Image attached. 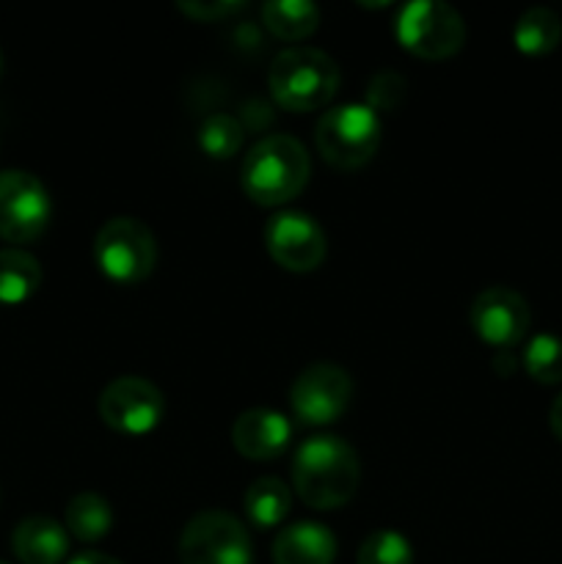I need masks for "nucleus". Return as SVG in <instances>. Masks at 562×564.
<instances>
[{
  "label": "nucleus",
  "mask_w": 562,
  "mask_h": 564,
  "mask_svg": "<svg viewBox=\"0 0 562 564\" xmlns=\"http://www.w3.org/2000/svg\"><path fill=\"white\" fill-rule=\"evenodd\" d=\"M361 485L356 449L339 435H312L292 457V490L306 507L320 512L339 510Z\"/></svg>",
  "instance_id": "nucleus-1"
},
{
  "label": "nucleus",
  "mask_w": 562,
  "mask_h": 564,
  "mask_svg": "<svg viewBox=\"0 0 562 564\" xmlns=\"http://www.w3.org/2000/svg\"><path fill=\"white\" fill-rule=\"evenodd\" d=\"M312 160L298 138L268 135L253 143L240 169V187L259 207H281L309 185Z\"/></svg>",
  "instance_id": "nucleus-2"
},
{
  "label": "nucleus",
  "mask_w": 562,
  "mask_h": 564,
  "mask_svg": "<svg viewBox=\"0 0 562 564\" xmlns=\"http://www.w3.org/2000/svg\"><path fill=\"white\" fill-rule=\"evenodd\" d=\"M342 72L328 53L317 47L281 50L268 72V88L275 105L290 113H312L325 108L339 91Z\"/></svg>",
  "instance_id": "nucleus-3"
},
{
  "label": "nucleus",
  "mask_w": 562,
  "mask_h": 564,
  "mask_svg": "<svg viewBox=\"0 0 562 564\" xmlns=\"http://www.w3.org/2000/svg\"><path fill=\"white\" fill-rule=\"evenodd\" d=\"M383 124L367 105H336L320 116L314 143L320 158L339 171L364 169L378 154Z\"/></svg>",
  "instance_id": "nucleus-4"
},
{
  "label": "nucleus",
  "mask_w": 562,
  "mask_h": 564,
  "mask_svg": "<svg viewBox=\"0 0 562 564\" xmlns=\"http://www.w3.org/2000/svg\"><path fill=\"white\" fill-rule=\"evenodd\" d=\"M94 262L114 284H141L158 264V240L143 220L116 215L105 220L94 237Z\"/></svg>",
  "instance_id": "nucleus-5"
},
{
  "label": "nucleus",
  "mask_w": 562,
  "mask_h": 564,
  "mask_svg": "<svg viewBox=\"0 0 562 564\" xmlns=\"http://www.w3.org/2000/svg\"><path fill=\"white\" fill-rule=\"evenodd\" d=\"M395 36L406 53L422 61H446L466 44V22L461 11L444 0H413L395 20Z\"/></svg>",
  "instance_id": "nucleus-6"
},
{
  "label": "nucleus",
  "mask_w": 562,
  "mask_h": 564,
  "mask_svg": "<svg viewBox=\"0 0 562 564\" xmlns=\"http://www.w3.org/2000/svg\"><path fill=\"white\" fill-rule=\"evenodd\" d=\"M180 564H253L251 534L229 512H198L180 534Z\"/></svg>",
  "instance_id": "nucleus-7"
},
{
  "label": "nucleus",
  "mask_w": 562,
  "mask_h": 564,
  "mask_svg": "<svg viewBox=\"0 0 562 564\" xmlns=\"http://www.w3.org/2000/svg\"><path fill=\"white\" fill-rule=\"evenodd\" d=\"M53 220V202L42 180L28 171H0V237L14 246L36 242Z\"/></svg>",
  "instance_id": "nucleus-8"
},
{
  "label": "nucleus",
  "mask_w": 562,
  "mask_h": 564,
  "mask_svg": "<svg viewBox=\"0 0 562 564\" xmlns=\"http://www.w3.org/2000/svg\"><path fill=\"white\" fill-rule=\"evenodd\" d=\"M99 419L114 433L121 435H147L160 427L165 416V397L149 380L125 375L110 380L102 389L97 402Z\"/></svg>",
  "instance_id": "nucleus-9"
},
{
  "label": "nucleus",
  "mask_w": 562,
  "mask_h": 564,
  "mask_svg": "<svg viewBox=\"0 0 562 564\" xmlns=\"http://www.w3.org/2000/svg\"><path fill=\"white\" fill-rule=\"evenodd\" d=\"M353 380L347 369L339 364L317 361L301 369L290 389V405L295 419H301L309 427H325L342 419V413L350 408Z\"/></svg>",
  "instance_id": "nucleus-10"
},
{
  "label": "nucleus",
  "mask_w": 562,
  "mask_h": 564,
  "mask_svg": "<svg viewBox=\"0 0 562 564\" xmlns=\"http://www.w3.org/2000/svg\"><path fill=\"white\" fill-rule=\"evenodd\" d=\"M264 248L270 259L290 273H314L328 257L323 226L298 209L270 215L264 224Z\"/></svg>",
  "instance_id": "nucleus-11"
},
{
  "label": "nucleus",
  "mask_w": 562,
  "mask_h": 564,
  "mask_svg": "<svg viewBox=\"0 0 562 564\" xmlns=\"http://www.w3.org/2000/svg\"><path fill=\"white\" fill-rule=\"evenodd\" d=\"M472 328L485 345L510 350L529 330V303L510 286H488L472 303Z\"/></svg>",
  "instance_id": "nucleus-12"
},
{
  "label": "nucleus",
  "mask_w": 562,
  "mask_h": 564,
  "mask_svg": "<svg viewBox=\"0 0 562 564\" xmlns=\"http://www.w3.org/2000/svg\"><path fill=\"white\" fill-rule=\"evenodd\" d=\"M292 441V424L273 408H248L231 424V446L246 460H275Z\"/></svg>",
  "instance_id": "nucleus-13"
},
{
  "label": "nucleus",
  "mask_w": 562,
  "mask_h": 564,
  "mask_svg": "<svg viewBox=\"0 0 562 564\" xmlns=\"http://www.w3.org/2000/svg\"><path fill=\"white\" fill-rule=\"evenodd\" d=\"M270 556L273 564H334L336 538L323 523L298 521L275 534Z\"/></svg>",
  "instance_id": "nucleus-14"
},
{
  "label": "nucleus",
  "mask_w": 562,
  "mask_h": 564,
  "mask_svg": "<svg viewBox=\"0 0 562 564\" xmlns=\"http://www.w3.org/2000/svg\"><path fill=\"white\" fill-rule=\"evenodd\" d=\"M11 551L22 564H61L69 554V532L47 516H31L11 532Z\"/></svg>",
  "instance_id": "nucleus-15"
},
{
  "label": "nucleus",
  "mask_w": 562,
  "mask_h": 564,
  "mask_svg": "<svg viewBox=\"0 0 562 564\" xmlns=\"http://www.w3.org/2000/svg\"><path fill=\"white\" fill-rule=\"evenodd\" d=\"M42 286V264L22 248H0V306H20Z\"/></svg>",
  "instance_id": "nucleus-16"
},
{
  "label": "nucleus",
  "mask_w": 562,
  "mask_h": 564,
  "mask_svg": "<svg viewBox=\"0 0 562 564\" xmlns=\"http://www.w3.org/2000/svg\"><path fill=\"white\" fill-rule=\"evenodd\" d=\"M262 25L281 42L295 44L314 36L320 28V9L312 0H270L262 6Z\"/></svg>",
  "instance_id": "nucleus-17"
},
{
  "label": "nucleus",
  "mask_w": 562,
  "mask_h": 564,
  "mask_svg": "<svg viewBox=\"0 0 562 564\" xmlns=\"http://www.w3.org/2000/svg\"><path fill=\"white\" fill-rule=\"evenodd\" d=\"M292 494L279 477H259L248 485L242 510L248 521L259 529H275L287 516H290Z\"/></svg>",
  "instance_id": "nucleus-18"
},
{
  "label": "nucleus",
  "mask_w": 562,
  "mask_h": 564,
  "mask_svg": "<svg viewBox=\"0 0 562 564\" xmlns=\"http://www.w3.org/2000/svg\"><path fill=\"white\" fill-rule=\"evenodd\" d=\"M64 527L80 543H99L114 529V510L99 494H77L66 505Z\"/></svg>",
  "instance_id": "nucleus-19"
},
{
  "label": "nucleus",
  "mask_w": 562,
  "mask_h": 564,
  "mask_svg": "<svg viewBox=\"0 0 562 564\" xmlns=\"http://www.w3.org/2000/svg\"><path fill=\"white\" fill-rule=\"evenodd\" d=\"M562 42V22L551 9H529L512 28V44L523 55H549Z\"/></svg>",
  "instance_id": "nucleus-20"
},
{
  "label": "nucleus",
  "mask_w": 562,
  "mask_h": 564,
  "mask_svg": "<svg viewBox=\"0 0 562 564\" xmlns=\"http://www.w3.org/2000/svg\"><path fill=\"white\" fill-rule=\"evenodd\" d=\"M198 147L213 160H231L242 147V124L229 113H213L198 127Z\"/></svg>",
  "instance_id": "nucleus-21"
},
{
  "label": "nucleus",
  "mask_w": 562,
  "mask_h": 564,
  "mask_svg": "<svg viewBox=\"0 0 562 564\" xmlns=\"http://www.w3.org/2000/svg\"><path fill=\"white\" fill-rule=\"evenodd\" d=\"M523 369L534 383L556 386L562 383V339L551 334H538L527 341L523 350Z\"/></svg>",
  "instance_id": "nucleus-22"
},
{
  "label": "nucleus",
  "mask_w": 562,
  "mask_h": 564,
  "mask_svg": "<svg viewBox=\"0 0 562 564\" xmlns=\"http://www.w3.org/2000/svg\"><path fill=\"white\" fill-rule=\"evenodd\" d=\"M356 564H413V545L395 529H378L364 538Z\"/></svg>",
  "instance_id": "nucleus-23"
},
{
  "label": "nucleus",
  "mask_w": 562,
  "mask_h": 564,
  "mask_svg": "<svg viewBox=\"0 0 562 564\" xmlns=\"http://www.w3.org/2000/svg\"><path fill=\"white\" fill-rule=\"evenodd\" d=\"M406 77L400 72L383 69L369 80L367 86V108L375 110V113H395L402 105V97H406Z\"/></svg>",
  "instance_id": "nucleus-24"
},
{
  "label": "nucleus",
  "mask_w": 562,
  "mask_h": 564,
  "mask_svg": "<svg viewBox=\"0 0 562 564\" xmlns=\"http://www.w3.org/2000/svg\"><path fill=\"white\" fill-rule=\"evenodd\" d=\"M176 9H180L187 20L220 22L226 20V17L246 9V3H242V0H180Z\"/></svg>",
  "instance_id": "nucleus-25"
},
{
  "label": "nucleus",
  "mask_w": 562,
  "mask_h": 564,
  "mask_svg": "<svg viewBox=\"0 0 562 564\" xmlns=\"http://www.w3.org/2000/svg\"><path fill=\"white\" fill-rule=\"evenodd\" d=\"M494 372L501 375V378H510L516 372V356L510 350H499L494 356Z\"/></svg>",
  "instance_id": "nucleus-26"
},
{
  "label": "nucleus",
  "mask_w": 562,
  "mask_h": 564,
  "mask_svg": "<svg viewBox=\"0 0 562 564\" xmlns=\"http://www.w3.org/2000/svg\"><path fill=\"white\" fill-rule=\"evenodd\" d=\"M66 564H121V562L114 560V556H108V554H99V551H83V554L72 556Z\"/></svg>",
  "instance_id": "nucleus-27"
},
{
  "label": "nucleus",
  "mask_w": 562,
  "mask_h": 564,
  "mask_svg": "<svg viewBox=\"0 0 562 564\" xmlns=\"http://www.w3.org/2000/svg\"><path fill=\"white\" fill-rule=\"evenodd\" d=\"M549 424H551V433L556 435V441H562V391H560V394H556V400L551 402Z\"/></svg>",
  "instance_id": "nucleus-28"
},
{
  "label": "nucleus",
  "mask_w": 562,
  "mask_h": 564,
  "mask_svg": "<svg viewBox=\"0 0 562 564\" xmlns=\"http://www.w3.org/2000/svg\"><path fill=\"white\" fill-rule=\"evenodd\" d=\"M3 69H6V66H3V53H0V80H3Z\"/></svg>",
  "instance_id": "nucleus-29"
},
{
  "label": "nucleus",
  "mask_w": 562,
  "mask_h": 564,
  "mask_svg": "<svg viewBox=\"0 0 562 564\" xmlns=\"http://www.w3.org/2000/svg\"><path fill=\"white\" fill-rule=\"evenodd\" d=\"M0 564H9V562H0Z\"/></svg>",
  "instance_id": "nucleus-30"
}]
</instances>
